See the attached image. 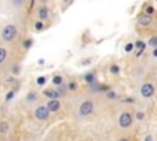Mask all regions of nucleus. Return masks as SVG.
Instances as JSON below:
<instances>
[{
	"label": "nucleus",
	"mask_w": 157,
	"mask_h": 141,
	"mask_svg": "<svg viewBox=\"0 0 157 141\" xmlns=\"http://www.w3.org/2000/svg\"><path fill=\"white\" fill-rule=\"evenodd\" d=\"M44 83H45V77L40 76V77H38V78H37V85L42 86V85H44Z\"/></svg>",
	"instance_id": "obj_19"
},
{
	"label": "nucleus",
	"mask_w": 157,
	"mask_h": 141,
	"mask_svg": "<svg viewBox=\"0 0 157 141\" xmlns=\"http://www.w3.org/2000/svg\"><path fill=\"white\" fill-rule=\"evenodd\" d=\"M23 1H25V0H13V4L18 6V5H21V4H23Z\"/></svg>",
	"instance_id": "obj_28"
},
{
	"label": "nucleus",
	"mask_w": 157,
	"mask_h": 141,
	"mask_svg": "<svg viewBox=\"0 0 157 141\" xmlns=\"http://www.w3.org/2000/svg\"><path fill=\"white\" fill-rule=\"evenodd\" d=\"M13 74H18V66H15L13 67Z\"/></svg>",
	"instance_id": "obj_29"
},
{
	"label": "nucleus",
	"mask_w": 157,
	"mask_h": 141,
	"mask_svg": "<svg viewBox=\"0 0 157 141\" xmlns=\"http://www.w3.org/2000/svg\"><path fill=\"white\" fill-rule=\"evenodd\" d=\"M123 102H124V103H132V102H134V98H124Z\"/></svg>",
	"instance_id": "obj_26"
},
{
	"label": "nucleus",
	"mask_w": 157,
	"mask_h": 141,
	"mask_svg": "<svg viewBox=\"0 0 157 141\" xmlns=\"http://www.w3.org/2000/svg\"><path fill=\"white\" fill-rule=\"evenodd\" d=\"M7 130H9V125L6 123H0V131L5 134V132H7Z\"/></svg>",
	"instance_id": "obj_14"
},
{
	"label": "nucleus",
	"mask_w": 157,
	"mask_h": 141,
	"mask_svg": "<svg viewBox=\"0 0 157 141\" xmlns=\"http://www.w3.org/2000/svg\"><path fill=\"white\" fill-rule=\"evenodd\" d=\"M109 71H110L112 74H118V72H119V66H118V65H112L110 69H109Z\"/></svg>",
	"instance_id": "obj_16"
},
{
	"label": "nucleus",
	"mask_w": 157,
	"mask_h": 141,
	"mask_svg": "<svg viewBox=\"0 0 157 141\" xmlns=\"http://www.w3.org/2000/svg\"><path fill=\"white\" fill-rule=\"evenodd\" d=\"M135 47H136L137 49H145L146 44H145L142 40H137V42H135Z\"/></svg>",
	"instance_id": "obj_15"
},
{
	"label": "nucleus",
	"mask_w": 157,
	"mask_h": 141,
	"mask_svg": "<svg viewBox=\"0 0 157 141\" xmlns=\"http://www.w3.org/2000/svg\"><path fill=\"white\" fill-rule=\"evenodd\" d=\"M75 87H76V83H75V82H70V85H69V90H75Z\"/></svg>",
	"instance_id": "obj_27"
},
{
	"label": "nucleus",
	"mask_w": 157,
	"mask_h": 141,
	"mask_svg": "<svg viewBox=\"0 0 157 141\" xmlns=\"http://www.w3.org/2000/svg\"><path fill=\"white\" fill-rule=\"evenodd\" d=\"M59 108H60V102H59L58 99L52 98V101L48 102V109H49L50 112H55V110H58Z\"/></svg>",
	"instance_id": "obj_7"
},
{
	"label": "nucleus",
	"mask_w": 157,
	"mask_h": 141,
	"mask_svg": "<svg viewBox=\"0 0 157 141\" xmlns=\"http://www.w3.org/2000/svg\"><path fill=\"white\" fill-rule=\"evenodd\" d=\"M13 94H15V92H13V91H10V92L6 94V101H10V99L13 97Z\"/></svg>",
	"instance_id": "obj_24"
},
{
	"label": "nucleus",
	"mask_w": 157,
	"mask_h": 141,
	"mask_svg": "<svg viewBox=\"0 0 157 141\" xmlns=\"http://www.w3.org/2000/svg\"><path fill=\"white\" fill-rule=\"evenodd\" d=\"M36 29H42L43 28V22H40V21H38V22H36Z\"/></svg>",
	"instance_id": "obj_21"
},
{
	"label": "nucleus",
	"mask_w": 157,
	"mask_h": 141,
	"mask_svg": "<svg viewBox=\"0 0 157 141\" xmlns=\"http://www.w3.org/2000/svg\"><path fill=\"white\" fill-rule=\"evenodd\" d=\"M107 96H108L109 98H115V96H117V94H115V92H114V91H108V92H107Z\"/></svg>",
	"instance_id": "obj_23"
},
{
	"label": "nucleus",
	"mask_w": 157,
	"mask_h": 141,
	"mask_svg": "<svg viewBox=\"0 0 157 141\" xmlns=\"http://www.w3.org/2000/svg\"><path fill=\"white\" fill-rule=\"evenodd\" d=\"M137 22H139V25H140V26H144V27L148 26V25L152 22L151 15H147V13H145V15H141V16H139V18H137Z\"/></svg>",
	"instance_id": "obj_6"
},
{
	"label": "nucleus",
	"mask_w": 157,
	"mask_h": 141,
	"mask_svg": "<svg viewBox=\"0 0 157 141\" xmlns=\"http://www.w3.org/2000/svg\"><path fill=\"white\" fill-rule=\"evenodd\" d=\"M136 118H137L139 120H142V119L145 118V115H144V113H142V112H137V114H136Z\"/></svg>",
	"instance_id": "obj_25"
},
{
	"label": "nucleus",
	"mask_w": 157,
	"mask_h": 141,
	"mask_svg": "<svg viewBox=\"0 0 157 141\" xmlns=\"http://www.w3.org/2000/svg\"><path fill=\"white\" fill-rule=\"evenodd\" d=\"M145 140H146V141H147V140H153V137H152V136H146Z\"/></svg>",
	"instance_id": "obj_31"
},
{
	"label": "nucleus",
	"mask_w": 157,
	"mask_h": 141,
	"mask_svg": "<svg viewBox=\"0 0 157 141\" xmlns=\"http://www.w3.org/2000/svg\"><path fill=\"white\" fill-rule=\"evenodd\" d=\"M134 47H135V45H134L132 43H128V44L125 45V48H124V49H125V51H126V53H129V51H131V50L134 49Z\"/></svg>",
	"instance_id": "obj_17"
},
{
	"label": "nucleus",
	"mask_w": 157,
	"mask_h": 141,
	"mask_svg": "<svg viewBox=\"0 0 157 141\" xmlns=\"http://www.w3.org/2000/svg\"><path fill=\"white\" fill-rule=\"evenodd\" d=\"M132 123V118L129 113H123L120 116H119V124L121 128H129Z\"/></svg>",
	"instance_id": "obj_4"
},
{
	"label": "nucleus",
	"mask_w": 157,
	"mask_h": 141,
	"mask_svg": "<svg viewBox=\"0 0 157 141\" xmlns=\"http://www.w3.org/2000/svg\"><path fill=\"white\" fill-rule=\"evenodd\" d=\"M36 99V94H34V92H29V94L27 96V101L28 102H33Z\"/></svg>",
	"instance_id": "obj_18"
},
{
	"label": "nucleus",
	"mask_w": 157,
	"mask_h": 141,
	"mask_svg": "<svg viewBox=\"0 0 157 141\" xmlns=\"http://www.w3.org/2000/svg\"><path fill=\"white\" fill-rule=\"evenodd\" d=\"M16 33H17V29H16V27H15L13 25H7V26H6V27L2 29V33H1V36H2V38H4L5 40L10 42V40H12V39L15 38Z\"/></svg>",
	"instance_id": "obj_1"
},
{
	"label": "nucleus",
	"mask_w": 157,
	"mask_h": 141,
	"mask_svg": "<svg viewBox=\"0 0 157 141\" xmlns=\"http://www.w3.org/2000/svg\"><path fill=\"white\" fill-rule=\"evenodd\" d=\"M38 64H40V65H43V64H44V60H43V59H40V60H38Z\"/></svg>",
	"instance_id": "obj_32"
},
{
	"label": "nucleus",
	"mask_w": 157,
	"mask_h": 141,
	"mask_svg": "<svg viewBox=\"0 0 157 141\" xmlns=\"http://www.w3.org/2000/svg\"><path fill=\"white\" fill-rule=\"evenodd\" d=\"M153 12H155V9H153L152 6H147V7H146V13H147V15H152Z\"/></svg>",
	"instance_id": "obj_20"
},
{
	"label": "nucleus",
	"mask_w": 157,
	"mask_h": 141,
	"mask_svg": "<svg viewBox=\"0 0 157 141\" xmlns=\"http://www.w3.org/2000/svg\"><path fill=\"white\" fill-rule=\"evenodd\" d=\"M140 92H141V94L145 97V98H150V97H152L153 96V93H155V87L152 86V83H144L142 86H141V90H140Z\"/></svg>",
	"instance_id": "obj_2"
},
{
	"label": "nucleus",
	"mask_w": 157,
	"mask_h": 141,
	"mask_svg": "<svg viewBox=\"0 0 157 141\" xmlns=\"http://www.w3.org/2000/svg\"><path fill=\"white\" fill-rule=\"evenodd\" d=\"M43 93H44V96H47L49 98H56L59 96L58 91H54V90H45Z\"/></svg>",
	"instance_id": "obj_9"
},
{
	"label": "nucleus",
	"mask_w": 157,
	"mask_h": 141,
	"mask_svg": "<svg viewBox=\"0 0 157 141\" xmlns=\"http://www.w3.org/2000/svg\"><path fill=\"white\" fill-rule=\"evenodd\" d=\"M31 44H32V40H31V39H27V40H25V42H23V47H25V48L31 47Z\"/></svg>",
	"instance_id": "obj_22"
},
{
	"label": "nucleus",
	"mask_w": 157,
	"mask_h": 141,
	"mask_svg": "<svg viewBox=\"0 0 157 141\" xmlns=\"http://www.w3.org/2000/svg\"><path fill=\"white\" fill-rule=\"evenodd\" d=\"M48 114H49L48 107H43V105H39L34 112V115L37 119H45L48 116Z\"/></svg>",
	"instance_id": "obj_5"
},
{
	"label": "nucleus",
	"mask_w": 157,
	"mask_h": 141,
	"mask_svg": "<svg viewBox=\"0 0 157 141\" xmlns=\"http://www.w3.org/2000/svg\"><path fill=\"white\" fill-rule=\"evenodd\" d=\"M53 83L54 85H61L63 83V77L61 76H59V75H55L54 77H53Z\"/></svg>",
	"instance_id": "obj_10"
},
{
	"label": "nucleus",
	"mask_w": 157,
	"mask_h": 141,
	"mask_svg": "<svg viewBox=\"0 0 157 141\" xmlns=\"http://www.w3.org/2000/svg\"><path fill=\"white\" fill-rule=\"evenodd\" d=\"M48 13H49V11H48L47 7H40V9L38 10V16H39V18H42V20L47 18V17H48Z\"/></svg>",
	"instance_id": "obj_8"
},
{
	"label": "nucleus",
	"mask_w": 157,
	"mask_h": 141,
	"mask_svg": "<svg viewBox=\"0 0 157 141\" xmlns=\"http://www.w3.org/2000/svg\"><path fill=\"white\" fill-rule=\"evenodd\" d=\"M5 58H6V49L0 48V64L5 60Z\"/></svg>",
	"instance_id": "obj_13"
},
{
	"label": "nucleus",
	"mask_w": 157,
	"mask_h": 141,
	"mask_svg": "<svg viewBox=\"0 0 157 141\" xmlns=\"http://www.w3.org/2000/svg\"><path fill=\"white\" fill-rule=\"evenodd\" d=\"M152 54H153V56H156V58H157V48H155V49H153Z\"/></svg>",
	"instance_id": "obj_30"
},
{
	"label": "nucleus",
	"mask_w": 157,
	"mask_h": 141,
	"mask_svg": "<svg viewBox=\"0 0 157 141\" xmlns=\"http://www.w3.org/2000/svg\"><path fill=\"white\" fill-rule=\"evenodd\" d=\"M92 112H93V103L91 101H86L81 104V107H80V114L81 115L86 116V115L91 114Z\"/></svg>",
	"instance_id": "obj_3"
},
{
	"label": "nucleus",
	"mask_w": 157,
	"mask_h": 141,
	"mask_svg": "<svg viewBox=\"0 0 157 141\" xmlns=\"http://www.w3.org/2000/svg\"><path fill=\"white\" fill-rule=\"evenodd\" d=\"M85 80H86V82H88V83H93L94 82V76H93V74H87L86 76H85Z\"/></svg>",
	"instance_id": "obj_12"
},
{
	"label": "nucleus",
	"mask_w": 157,
	"mask_h": 141,
	"mask_svg": "<svg viewBox=\"0 0 157 141\" xmlns=\"http://www.w3.org/2000/svg\"><path fill=\"white\" fill-rule=\"evenodd\" d=\"M148 45L153 47V48H157V37H151L148 39Z\"/></svg>",
	"instance_id": "obj_11"
}]
</instances>
